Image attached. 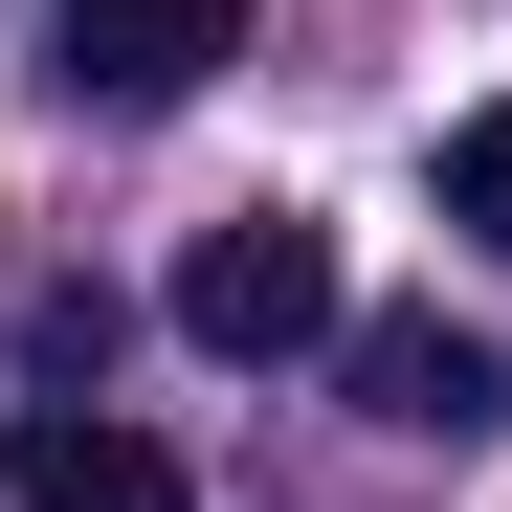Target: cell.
<instances>
[{
    "mask_svg": "<svg viewBox=\"0 0 512 512\" xmlns=\"http://www.w3.org/2000/svg\"><path fill=\"white\" fill-rule=\"evenodd\" d=\"M179 334H201L223 379H268V357H334V334H357V290H334V223H290V201L201 223V245H179Z\"/></svg>",
    "mask_w": 512,
    "mask_h": 512,
    "instance_id": "1",
    "label": "cell"
},
{
    "mask_svg": "<svg viewBox=\"0 0 512 512\" xmlns=\"http://www.w3.org/2000/svg\"><path fill=\"white\" fill-rule=\"evenodd\" d=\"M0 490L23 512H201V468L156 446V423H112V401H23L0 423Z\"/></svg>",
    "mask_w": 512,
    "mask_h": 512,
    "instance_id": "3",
    "label": "cell"
},
{
    "mask_svg": "<svg viewBox=\"0 0 512 512\" xmlns=\"http://www.w3.org/2000/svg\"><path fill=\"white\" fill-rule=\"evenodd\" d=\"M223 45H245V0H45V67L90 112H179V90H223Z\"/></svg>",
    "mask_w": 512,
    "mask_h": 512,
    "instance_id": "2",
    "label": "cell"
},
{
    "mask_svg": "<svg viewBox=\"0 0 512 512\" xmlns=\"http://www.w3.org/2000/svg\"><path fill=\"white\" fill-rule=\"evenodd\" d=\"M446 223L512 245V112H446Z\"/></svg>",
    "mask_w": 512,
    "mask_h": 512,
    "instance_id": "5",
    "label": "cell"
},
{
    "mask_svg": "<svg viewBox=\"0 0 512 512\" xmlns=\"http://www.w3.org/2000/svg\"><path fill=\"white\" fill-rule=\"evenodd\" d=\"M334 357H357V423H401V446H468V423H512V357H490L468 312H357Z\"/></svg>",
    "mask_w": 512,
    "mask_h": 512,
    "instance_id": "4",
    "label": "cell"
}]
</instances>
